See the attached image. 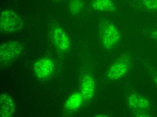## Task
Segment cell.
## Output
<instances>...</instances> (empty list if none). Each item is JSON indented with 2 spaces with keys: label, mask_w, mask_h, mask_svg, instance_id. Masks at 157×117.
Masks as SVG:
<instances>
[{
  "label": "cell",
  "mask_w": 157,
  "mask_h": 117,
  "mask_svg": "<svg viewBox=\"0 0 157 117\" xmlns=\"http://www.w3.org/2000/svg\"><path fill=\"white\" fill-rule=\"evenodd\" d=\"M99 34L102 46L107 49L115 48L121 38L118 28L115 24L108 20L103 21L100 24Z\"/></svg>",
  "instance_id": "1"
},
{
  "label": "cell",
  "mask_w": 157,
  "mask_h": 117,
  "mask_svg": "<svg viewBox=\"0 0 157 117\" xmlns=\"http://www.w3.org/2000/svg\"><path fill=\"white\" fill-rule=\"evenodd\" d=\"M23 27V22L15 11L4 9L0 15V28L5 34H12L20 31Z\"/></svg>",
  "instance_id": "2"
},
{
  "label": "cell",
  "mask_w": 157,
  "mask_h": 117,
  "mask_svg": "<svg viewBox=\"0 0 157 117\" xmlns=\"http://www.w3.org/2000/svg\"><path fill=\"white\" fill-rule=\"evenodd\" d=\"M132 67V60L128 54H124L113 64L107 72L108 78L112 80L122 79Z\"/></svg>",
  "instance_id": "3"
},
{
  "label": "cell",
  "mask_w": 157,
  "mask_h": 117,
  "mask_svg": "<svg viewBox=\"0 0 157 117\" xmlns=\"http://www.w3.org/2000/svg\"><path fill=\"white\" fill-rule=\"evenodd\" d=\"M23 46L20 42L10 41L2 44L0 47L1 64H6L21 55Z\"/></svg>",
  "instance_id": "4"
},
{
  "label": "cell",
  "mask_w": 157,
  "mask_h": 117,
  "mask_svg": "<svg viewBox=\"0 0 157 117\" xmlns=\"http://www.w3.org/2000/svg\"><path fill=\"white\" fill-rule=\"evenodd\" d=\"M54 66V64L51 59L43 58L37 61L33 64V68L37 77L44 79L51 74Z\"/></svg>",
  "instance_id": "5"
},
{
  "label": "cell",
  "mask_w": 157,
  "mask_h": 117,
  "mask_svg": "<svg viewBox=\"0 0 157 117\" xmlns=\"http://www.w3.org/2000/svg\"><path fill=\"white\" fill-rule=\"evenodd\" d=\"M52 39L56 48L61 51H66L70 47L71 42L67 35L59 27L52 30Z\"/></svg>",
  "instance_id": "6"
},
{
  "label": "cell",
  "mask_w": 157,
  "mask_h": 117,
  "mask_svg": "<svg viewBox=\"0 0 157 117\" xmlns=\"http://www.w3.org/2000/svg\"><path fill=\"white\" fill-rule=\"evenodd\" d=\"M127 102L129 107L133 111L144 112L149 108V102L145 98L137 93L131 94L128 97Z\"/></svg>",
  "instance_id": "7"
},
{
  "label": "cell",
  "mask_w": 157,
  "mask_h": 117,
  "mask_svg": "<svg viewBox=\"0 0 157 117\" xmlns=\"http://www.w3.org/2000/svg\"><path fill=\"white\" fill-rule=\"evenodd\" d=\"M95 89L94 79L90 75H86L82 78L80 83V93L84 99L90 100L94 97Z\"/></svg>",
  "instance_id": "8"
},
{
  "label": "cell",
  "mask_w": 157,
  "mask_h": 117,
  "mask_svg": "<svg viewBox=\"0 0 157 117\" xmlns=\"http://www.w3.org/2000/svg\"><path fill=\"white\" fill-rule=\"evenodd\" d=\"M16 105L14 100L5 93L0 97V115L1 117H10L15 112Z\"/></svg>",
  "instance_id": "9"
},
{
  "label": "cell",
  "mask_w": 157,
  "mask_h": 117,
  "mask_svg": "<svg viewBox=\"0 0 157 117\" xmlns=\"http://www.w3.org/2000/svg\"><path fill=\"white\" fill-rule=\"evenodd\" d=\"M91 6L94 10L104 12H114L117 7L113 0H92Z\"/></svg>",
  "instance_id": "10"
},
{
  "label": "cell",
  "mask_w": 157,
  "mask_h": 117,
  "mask_svg": "<svg viewBox=\"0 0 157 117\" xmlns=\"http://www.w3.org/2000/svg\"><path fill=\"white\" fill-rule=\"evenodd\" d=\"M83 99L84 98L80 92L73 93L66 101L65 108L69 110H75L80 107Z\"/></svg>",
  "instance_id": "11"
},
{
  "label": "cell",
  "mask_w": 157,
  "mask_h": 117,
  "mask_svg": "<svg viewBox=\"0 0 157 117\" xmlns=\"http://www.w3.org/2000/svg\"><path fill=\"white\" fill-rule=\"evenodd\" d=\"M84 7V2L82 0H71L69 4L70 10L74 14L80 12Z\"/></svg>",
  "instance_id": "12"
},
{
  "label": "cell",
  "mask_w": 157,
  "mask_h": 117,
  "mask_svg": "<svg viewBox=\"0 0 157 117\" xmlns=\"http://www.w3.org/2000/svg\"><path fill=\"white\" fill-rule=\"evenodd\" d=\"M141 5L150 11H157V0H140Z\"/></svg>",
  "instance_id": "13"
},
{
  "label": "cell",
  "mask_w": 157,
  "mask_h": 117,
  "mask_svg": "<svg viewBox=\"0 0 157 117\" xmlns=\"http://www.w3.org/2000/svg\"><path fill=\"white\" fill-rule=\"evenodd\" d=\"M151 37H152V38L154 39L157 42V30L153 31L151 33Z\"/></svg>",
  "instance_id": "14"
},
{
  "label": "cell",
  "mask_w": 157,
  "mask_h": 117,
  "mask_svg": "<svg viewBox=\"0 0 157 117\" xmlns=\"http://www.w3.org/2000/svg\"><path fill=\"white\" fill-rule=\"evenodd\" d=\"M154 80L155 83L156 84L157 86V77H155V78L154 79Z\"/></svg>",
  "instance_id": "15"
}]
</instances>
